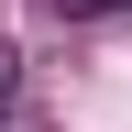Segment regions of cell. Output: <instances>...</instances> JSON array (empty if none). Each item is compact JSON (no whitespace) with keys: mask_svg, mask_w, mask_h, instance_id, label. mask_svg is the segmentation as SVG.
Listing matches in <instances>:
<instances>
[{"mask_svg":"<svg viewBox=\"0 0 132 132\" xmlns=\"http://www.w3.org/2000/svg\"><path fill=\"white\" fill-rule=\"evenodd\" d=\"M55 22H99V11H121V0H44Z\"/></svg>","mask_w":132,"mask_h":132,"instance_id":"obj_1","label":"cell"}]
</instances>
